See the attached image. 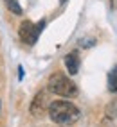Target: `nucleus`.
<instances>
[{
  "label": "nucleus",
  "instance_id": "obj_1",
  "mask_svg": "<svg viewBox=\"0 0 117 127\" xmlns=\"http://www.w3.org/2000/svg\"><path fill=\"white\" fill-rule=\"evenodd\" d=\"M47 111L52 122L61 124V125H70L74 122H78L81 116L79 109L69 100H54V102L49 104Z\"/></svg>",
  "mask_w": 117,
  "mask_h": 127
},
{
  "label": "nucleus",
  "instance_id": "obj_2",
  "mask_svg": "<svg viewBox=\"0 0 117 127\" xmlns=\"http://www.w3.org/2000/svg\"><path fill=\"white\" fill-rule=\"evenodd\" d=\"M49 91L54 95H60L63 98L78 97V86L63 73H52L49 79Z\"/></svg>",
  "mask_w": 117,
  "mask_h": 127
},
{
  "label": "nucleus",
  "instance_id": "obj_3",
  "mask_svg": "<svg viewBox=\"0 0 117 127\" xmlns=\"http://www.w3.org/2000/svg\"><path fill=\"white\" fill-rule=\"evenodd\" d=\"M43 27H45V20H41L38 23H32V22L25 20V22H22L20 29H18V36L23 43L34 45L40 38V34H41V31H43Z\"/></svg>",
  "mask_w": 117,
  "mask_h": 127
},
{
  "label": "nucleus",
  "instance_id": "obj_4",
  "mask_svg": "<svg viewBox=\"0 0 117 127\" xmlns=\"http://www.w3.org/2000/svg\"><path fill=\"white\" fill-rule=\"evenodd\" d=\"M49 109V102H47V93L45 91H40L38 95L34 97V100H32L31 104V115L34 116H41L45 111Z\"/></svg>",
  "mask_w": 117,
  "mask_h": 127
},
{
  "label": "nucleus",
  "instance_id": "obj_5",
  "mask_svg": "<svg viewBox=\"0 0 117 127\" xmlns=\"http://www.w3.org/2000/svg\"><path fill=\"white\" fill-rule=\"evenodd\" d=\"M65 66H67V70H69L70 75H76L78 73V70H79V57H78L76 52L65 56Z\"/></svg>",
  "mask_w": 117,
  "mask_h": 127
},
{
  "label": "nucleus",
  "instance_id": "obj_6",
  "mask_svg": "<svg viewBox=\"0 0 117 127\" xmlns=\"http://www.w3.org/2000/svg\"><path fill=\"white\" fill-rule=\"evenodd\" d=\"M108 88H110V91L117 93V64L114 66V70L108 75Z\"/></svg>",
  "mask_w": 117,
  "mask_h": 127
},
{
  "label": "nucleus",
  "instance_id": "obj_7",
  "mask_svg": "<svg viewBox=\"0 0 117 127\" xmlns=\"http://www.w3.org/2000/svg\"><path fill=\"white\" fill-rule=\"evenodd\" d=\"M5 5H7V9H9L11 13L14 14H22V5L18 4V0H4Z\"/></svg>",
  "mask_w": 117,
  "mask_h": 127
},
{
  "label": "nucleus",
  "instance_id": "obj_8",
  "mask_svg": "<svg viewBox=\"0 0 117 127\" xmlns=\"http://www.w3.org/2000/svg\"><path fill=\"white\" fill-rule=\"evenodd\" d=\"M60 2H61V4H65V2H67V0H60Z\"/></svg>",
  "mask_w": 117,
  "mask_h": 127
}]
</instances>
